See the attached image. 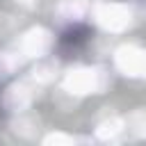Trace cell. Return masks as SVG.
Returning a JSON list of instances; mask_svg holds the SVG:
<instances>
[{
    "label": "cell",
    "instance_id": "5",
    "mask_svg": "<svg viewBox=\"0 0 146 146\" xmlns=\"http://www.w3.org/2000/svg\"><path fill=\"white\" fill-rule=\"evenodd\" d=\"M2 103L11 112L27 110L30 103H32V89H30V84L27 82H14V84H9L7 91H5V96H2Z\"/></svg>",
    "mask_w": 146,
    "mask_h": 146
},
{
    "label": "cell",
    "instance_id": "13",
    "mask_svg": "<svg viewBox=\"0 0 146 146\" xmlns=\"http://www.w3.org/2000/svg\"><path fill=\"white\" fill-rule=\"evenodd\" d=\"M18 2H21V5H25V7H32L36 0H18Z\"/></svg>",
    "mask_w": 146,
    "mask_h": 146
},
{
    "label": "cell",
    "instance_id": "7",
    "mask_svg": "<svg viewBox=\"0 0 146 146\" xmlns=\"http://www.w3.org/2000/svg\"><path fill=\"white\" fill-rule=\"evenodd\" d=\"M57 14L62 21H80L87 14V0H62L57 5Z\"/></svg>",
    "mask_w": 146,
    "mask_h": 146
},
{
    "label": "cell",
    "instance_id": "1",
    "mask_svg": "<svg viewBox=\"0 0 146 146\" xmlns=\"http://www.w3.org/2000/svg\"><path fill=\"white\" fill-rule=\"evenodd\" d=\"M110 84V75L94 66V68H87V66H78V68H71L66 75H64V89L68 94H75V96H84V94H103Z\"/></svg>",
    "mask_w": 146,
    "mask_h": 146
},
{
    "label": "cell",
    "instance_id": "12",
    "mask_svg": "<svg viewBox=\"0 0 146 146\" xmlns=\"http://www.w3.org/2000/svg\"><path fill=\"white\" fill-rule=\"evenodd\" d=\"M78 139L71 137V135H64V132H50L43 137V144L46 146H66V144H75Z\"/></svg>",
    "mask_w": 146,
    "mask_h": 146
},
{
    "label": "cell",
    "instance_id": "9",
    "mask_svg": "<svg viewBox=\"0 0 146 146\" xmlns=\"http://www.w3.org/2000/svg\"><path fill=\"white\" fill-rule=\"evenodd\" d=\"M55 75H57V62H50V59L39 62V64L32 68V80L39 82V84H46V82L55 80Z\"/></svg>",
    "mask_w": 146,
    "mask_h": 146
},
{
    "label": "cell",
    "instance_id": "4",
    "mask_svg": "<svg viewBox=\"0 0 146 146\" xmlns=\"http://www.w3.org/2000/svg\"><path fill=\"white\" fill-rule=\"evenodd\" d=\"M52 46V34L46 27H32L21 36V55L23 57H36L41 59Z\"/></svg>",
    "mask_w": 146,
    "mask_h": 146
},
{
    "label": "cell",
    "instance_id": "3",
    "mask_svg": "<svg viewBox=\"0 0 146 146\" xmlns=\"http://www.w3.org/2000/svg\"><path fill=\"white\" fill-rule=\"evenodd\" d=\"M114 64L128 78H144L146 75V50L135 43H125L114 52Z\"/></svg>",
    "mask_w": 146,
    "mask_h": 146
},
{
    "label": "cell",
    "instance_id": "2",
    "mask_svg": "<svg viewBox=\"0 0 146 146\" xmlns=\"http://www.w3.org/2000/svg\"><path fill=\"white\" fill-rule=\"evenodd\" d=\"M94 21L105 32H123L132 23V11L128 5L121 2H96L94 5Z\"/></svg>",
    "mask_w": 146,
    "mask_h": 146
},
{
    "label": "cell",
    "instance_id": "6",
    "mask_svg": "<svg viewBox=\"0 0 146 146\" xmlns=\"http://www.w3.org/2000/svg\"><path fill=\"white\" fill-rule=\"evenodd\" d=\"M123 130H125L123 119H119V116H110V119H103V121L96 125V137L103 139V141H114L116 137H121Z\"/></svg>",
    "mask_w": 146,
    "mask_h": 146
},
{
    "label": "cell",
    "instance_id": "8",
    "mask_svg": "<svg viewBox=\"0 0 146 146\" xmlns=\"http://www.w3.org/2000/svg\"><path fill=\"white\" fill-rule=\"evenodd\" d=\"M123 123L132 137H146V110H135Z\"/></svg>",
    "mask_w": 146,
    "mask_h": 146
},
{
    "label": "cell",
    "instance_id": "10",
    "mask_svg": "<svg viewBox=\"0 0 146 146\" xmlns=\"http://www.w3.org/2000/svg\"><path fill=\"white\" fill-rule=\"evenodd\" d=\"M11 125H14V132L21 135V137H34L36 130H39V121H36L34 116H25V114H21V112H18V119H16Z\"/></svg>",
    "mask_w": 146,
    "mask_h": 146
},
{
    "label": "cell",
    "instance_id": "11",
    "mask_svg": "<svg viewBox=\"0 0 146 146\" xmlns=\"http://www.w3.org/2000/svg\"><path fill=\"white\" fill-rule=\"evenodd\" d=\"M21 66V57L18 55H14V52H0V78H5V75H9V73H14L16 68Z\"/></svg>",
    "mask_w": 146,
    "mask_h": 146
}]
</instances>
